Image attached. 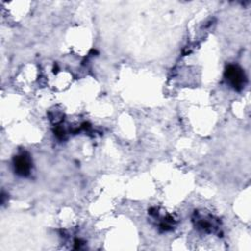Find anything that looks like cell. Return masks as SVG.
Returning <instances> with one entry per match:
<instances>
[{
  "label": "cell",
  "mask_w": 251,
  "mask_h": 251,
  "mask_svg": "<svg viewBox=\"0 0 251 251\" xmlns=\"http://www.w3.org/2000/svg\"><path fill=\"white\" fill-rule=\"evenodd\" d=\"M225 76L235 90H241L246 83V76L244 72L235 65H229L226 67Z\"/></svg>",
  "instance_id": "cell-1"
},
{
  "label": "cell",
  "mask_w": 251,
  "mask_h": 251,
  "mask_svg": "<svg viewBox=\"0 0 251 251\" xmlns=\"http://www.w3.org/2000/svg\"><path fill=\"white\" fill-rule=\"evenodd\" d=\"M14 167H15V171L18 175H20L22 176H28L30 169H31V164H30L29 158L25 154L16 156L14 158Z\"/></svg>",
  "instance_id": "cell-2"
}]
</instances>
